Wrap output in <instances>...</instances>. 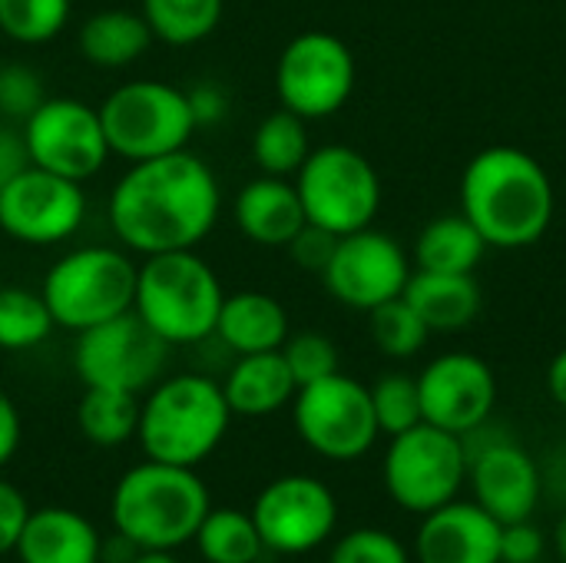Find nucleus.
<instances>
[{"label": "nucleus", "instance_id": "nucleus-1", "mask_svg": "<svg viewBox=\"0 0 566 563\" xmlns=\"http://www.w3.org/2000/svg\"><path fill=\"white\" fill-rule=\"evenodd\" d=\"M222 189L212 166L189 153L129 163L106 199V222L133 256L199 249L219 226Z\"/></svg>", "mask_w": 566, "mask_h": 563}, {"label": "nucleus", "instance_id": "nucleus-2", "mask_svg": "<svg viewBox=\"0 0 566 563\" xmlns=\"http://www.w3.org/2000/svg\"><path fill=\"white\" fill-rule=\"evenodd\" d=\"M554 183L541 159L517 146L481 149L461 176V212L488 249H527L554 222Z\"/></svg>", "mask_w": 566, "mask_h": 563}, {"label": "nucleus", "instance_id": "nucleus-3", "mask_svg": "<svg viewBox=\"0 0 566 563\" xmlns=\"http://www.w3.org/2000/svg\"><path fill=\"white\" fill-rule=\"evenodd\" d=\"M232 408L222 385L209 375L186 372L159 378L139 402L136 438L149 461L196 468L226 438Z\"/></svg>", "mask_w": 566, "mask_h": 563}, {"label": "nucleus", "instance_id": "nucleus-4", "mask_svg": "<svg viewBox=\"0 0 566 563\" xmlns=\"http://www.w3.org/2000/svg\"><path fill=\"white\" fill-rule=\"evenodd\" d=\"M209 508V488L196 468L146 458L119 478L109 514L139 551H176L196 538Z\"/></svg>", "mask_w": 566, "mask_h": 563}, {"label": "nucleus", "instance_id": "nucleus-5", "mask_svg": "<svg viewBox=\"0 0 566 563\" xmlns=\"http://www.w3.org/2000/svg\"><path fill=\"white\" fill-rule=\"evenodd\" d=\"M222 302L226 289L196 249L146 256L136 269L133 312L169 348L212 338Z\"/></svg>", "mask_w": 566, "mask_h": 563}, {"label": "nucleus", "instance_id": "nucleus-6", "mask_svg": "<svg viewBox=\"0 0 566 563\" xmlns=\"http://www.w3.org/2000/svg\"><path fill=\"white\" fill-rule=\"evenodd\" d=\"M136 262L123 246H80L63 252L43 275L40 295L56 329L73 335L133 309Z\"/></svg>", "mask_w": 566, "mask_h": 563}, {"label": "nucleus", "instance_id": "nucleus-7", "mask_svg": "<svg viewBox=\"0 0 566 563\" xmlns=\"http://www.w3.org/2000/svg\"><path fill=\"white\" fill-rule=\"evenodd\" d=\"M96 110L109 153L126 163L189 149V139L196 133L186 90L166 80L119 83Z\"/></svg>", "mask_w": 566, "mask_h": 563}, {"label": "nucleus", "instance_id": "nucleus-8", "mask_svg": "<svg viewBox=\"0 0 566 563\" xmlns=\"http://www.w3.org/2000/svg\"><path fill=\"white\" fill-rule=\"evenodd\" d=\"M305 222L335 236L368 229L381 209V179L365 153L332 143L308 153L295 173Z\"/></svg>", "mask_w": 566, "mask_h": 563}, {"label": "nucleus", "instance_id": "nucleus-9", "mask_svg": "<svg viewBox=\"0 0 566 563\" xmlns=\"http://www.w3.org/2000/svg\"><path fill=\"white\" fill-rule=\"evenodd\" d=\"M381 475L391 501L424 518L461 494L468 481V451L458 435L421 421L391 438Z\"/></svg>", "mask_w": 566, "mask_h": 563}, {"label": "nucleus", "instance_id": "nucleus-10", "mask_svg": "<svg viewBox=\"0 0 566 563\" xmlns=\"http://www.w3.org/2000/svg\"><path fill=\"white\" fill-rule=\"evenodd\" d=\"M292 421L305 448L328 461H358L381 435L368 385L342 372L302 385L292 398Z\"/></svg>", "mask_w": 566, "mask_h": 563}, {"label": "nucleus", "instance_id": "nucleus-11", "mask_svg": "<svg viewBox=\"0 0 566 563\" xmlns=\"http://www.w3.org/2000/svg\"><path fill=\"white\" fill-rule=\"evenodd\" d=\"M169 362V345L129 309L76 335L73 368L86 388H113L143 395Z\"/></svg>", "mask_w": 566, "mask_h": 563}, {"label": "nucleus", "instance_id": "nucleus-12", "mask_svg": "<svg viewBox=\"0 0 566 563\" xmlns=\"http://www.w3.org/2000/svg\"><path fill=\"white\" fill-rule=\"evenodd\" d=\"M358 66L348 43L328 30H305L285 43L275 63V93L282 110L302 119L338 113L355 93Z\"/></svg>", "mask_w": 566, "mask_h": 563}, {"label": "nucleus", "instance_id": "nucleus-13", "mask_svg": "<svg viewBox=\"0 0 566 563\" xmlns=\"http://www.w3.org/2000/svg\"><path fill=\"white\" fill-rule=\"evenodd\" d=\"M20 129L30 163L73 183L93 179L113 156L99 110L76 96H46Z\"/></svg>", "mask_w": 566, "mask_h": 563}, {"label": "nucleus", "instance_id": "nucleus-14", "mask_svg": "<svg viewBox=\"0 0 566 563\" xmlns=\"http://www.w3.org/2000/svg\"><path fill=\"white\" fill-rule=\"evenodd\" d=\"M86 222L83 183L63 179L40 166H27L0 189V232L20 246L46 249L66 242Z\"/></svg>", "mask_w": 566, "mask_h": 563}, {"label": "nucleus", "instance_id": "nucleus-15", "mask_svg": "<svg viewBox=\"0 0 566 563\" xmlns=\"http://www.w3.org/2000/svg\"><path fill=\"white\" fill-rule=\"evenodd\" d=\"M249 514L265 551L298 557L312 554L332 538L338 524V501L325 481L308 475H285L259 491Z\"/></svg>", "mask_w": 566, "mask_h": 563}, {"label": "nucleus", "instance_id": "nucleus-16", "mask_svg": "<svg viewBox=\"0 0 566 563\" xmlns=\"http://www.w3.org/2000/svg\"><path fill=\"white\" fill-rule=\"evenodd\" d=\"M411 262L401 242L378 229H358L338 236L332 262L322 272L328 295L355 312H371L405 292Z\"/></svg>", "mask_w": 566, "mask_h": 563}, {"label": "nucleus", "instance_id": "nucleus-17", "mask_svg": "<svg viewBox=\"0 0 566 563\" xmlns=\"http://www.w3.org/2000/svg\"><path fill=\"white\" fill-rule=\"evenodd\" d=\"M418 395L428 425L464 438L491 421L497 405V378L484 358L471 352H448L418 375Z\"/></svg>", "mask_w": 566, "mask_h": 563}, {"label": "nucleus", "instance_id": "nucleus-18", "mask_svg": "<svg viewBox=\"0 0 566 563\" xmlns=\"http://www.w3.org/2000/svg\"><path fill=\"white\" fill-rule=\"evenodd\" d=\"M468 481L474 501L501 524L531 521L541 504V468L511 438H494L481 448L464 445Z\"/></svg>", "mask_w": 566, "mask_h": 563}, {"label": "nucleus", "instance_id": "nucleus-19", "mask_svg": "<svg viewBox=\"0 0 566 563\" xmlns=\"http://www.w3.org/2000/svg\"><path fill=\"white\" fill-rule=\"evenodd\" d=\"M501 521L478 501H448L424 514L415 557L418 563H501Z\"/></svg>", "mask_w": 566, "mask_h": 563}, {"label": "nucleus", "instance_id": "nucleus-20", "mask_svg": "<svg viewBox=\"0 0 566 563\" xmlns=\"http://www.w3.org/2000/svg\"><path fill=\"white\" fill-rule=\"evenodd\" d=\"M232 219L249 242L265 249H285L305 226V209L295 183H289L285 176L259 173L239 189L232 202Z\"/></svg>", "mask_w": 566, "mask_h": 563}, {"label": "nucleus", "instance_id": "nucleus-21", "mask_svg": "<svg viewBox=\"0 0 566 563\" xmlns=\"http://www.w3.org/2000/svg\"><path fill=\"white\" fill-rule=\"evenodd\" d=\"M103 538L90 518L70 508L30 511L13 554L20 563H99Z\"/></svg>", "mask_w": 566, "mask_h": 563}, {"label": "nucleus", "instance_id": "nucleus-22", "mask_svg": "<svg viewBox=\"0 0 566 563\" xmlns=\"http://www.w3.org/2000/svg\"><path fill=\"white\" fill-rule=\"evenodd\" d=\"M212 338H219L232 355L279 352L289 338V312L265 292H232L219 309Z\"/></svg>", "mask_w": 566, "mask_h": 563}, {"label": "nucleus", "instance_id": "nucleus-23", "mask_svg": "<svg viewBox=\"0 0 566 563\" xmlns=\"http://www.w3.org/2000/svg\"><path fill=\"white\" fill-rule=\"evenodd\" d=\"M298 385L282 358V352H259V355H235L222 382V395L232 415L242 418H265L292 405Z\"/></svg>", "mask_w": 566, "mask_h": 563}, {"label": "nucleus", "instance_id": "nucleus-24", "mask_svg": "<svg viewBox=\"0 0 566 563\" xmlns=\"http://www.w3.org/2000/svg\"><path fill=\"white\" fill-rule=\"evenodd\" d=\"M411 309L434 332H464L481 315V285L474 272H424L415 269L405 292Z\"/></svg>", "mask_w": 566, "mask_h": 563}, {"label": "nucleus", "instance_id": "nucleus-25", "mask_svg": "<svg viewBox=\"0 0 566 563\" xmlns=\"http://www.w3.org/2000/svg\"><path fill=\"white\" fill-rule=\"evenodd\" d=\"M153 30L139 10H96L83 20L76 33L80 56L96 66V70H123L133 66L149 46H153Z\"/></svg>", "mask_w": 566, "mask_h": 563}, {"label": "nucleus", "instance_id": "nucleus-26", "mask_svg": "<svg viewBox=\"0 0 566 563\" xmlns=\"http://www.w3.org/2000/svg\"><path fill=\"white\" fill-rule=\"evenodd\" d=\"M484 252L488 242L464 212L438 216L415 242V265L424 272H474Z\"/></svg>", "mask_w": 566, "mask_h": 563}, {"label": "nucleus", "instance_id": "nucleus-27", "mask_svg": "<svg viewBox=\"0 0 566 563\" xmlns=\"http://www.w3.org/2000/svg\"><path fill=\"white\" fill-rule=\"evenodd\" d=\"M308 119L295 116L292 110L269 113L252 133V163L265 176H295L312 153L308 143Z\"/></svg>", "mask_w": 566, "mask_h": 563}, {"label": "nucleus", "instance_id": "nucleus-28", "mask_svg": "<svg viewBox=\"0 0 566 563\" xmlns=\"http://www.w3.org/2000/svg\"><path fill=\"white\" fill-rule=\"evenodd\" d=\"M226 0H139L156 40L169 46H196L209 40L222 20Z\"/></svg>", "mask_w": 566, "mask_h": 563}, {"label": "nucleus", "instance_id": "nucleus-29", "mask_svg": "<svg viewBox=\"0 0 566 563\" xmlns=\"http://www.w3.org/2000/svg\"><path fill=\"white\" fill-rule=\"evenodd\" d=\"M76 425L83 438L96 448H119L136 438L139 428V395L113 388H86L76 408Z\"/></svg>", "mask_w": 566, "mask_h": 563}, {"label": "nucleus", "instance_id": "nucleus-30", "mask_svg": "<svg viewBox=\"0 0 566 563\" xmlns=\"http://www.w3.org/2000/svg\"><path fill=\"white\" fill-rule=\"evenodd\" d=\"M192 541L206 563H255L265 551L252 514L235 508H209Z\"/></svg>", "mask_w": 566, "mask_h": 563}, {"label": "nucleus", "instance_id": "nucleus-31", "mask_svg": "<svg viewBox=\"0 0 566 563\" xmlns=\"http://www.w3.org/2000/svg\"><path fill=\"white\" fill-rule=\"evenodd\" d=\"M53 329V315L40 292L27 285H0V352L36 348Z\"/></svg>", "mask_w": 566, "mask_h": 563}, {"label": "nucleus", "instance_id": "nucleus-32", "mask_svg": "<svg viewBox=\"0 0 566 563\" xmlns=\"http://www.w3.org/2000/svg\"><path fill=\"white\" fill-rule=\"evenodd\" d=\"M73 13V0H0V33L20 46L56 40Z\"/></svg>", "mask_w": 566, "mask_h": 563}, {"label": "nucleus", "instance_id": "nucleus-33", "mask_svg": "<svg viewBox=\"0 0 566 563\" xmlns=\"http://www.w3.org/2000/svg\"><path fill=\"white\" fill-rule=\"evenodd\" d=\"M368 332H371L375 348L388 358H415L431 338V329L424 325V319L411 309L405 295L371 309Z\"/></svg>", "mask_w": 566, "mask_h": 563}, {"label": "nucleus", "instance_id": "nucleus-34", "mask_svg": "<svg viewBox=\"0 0 566 563\" xmlns=\"http://www.w3.org/2000/svg\"><path fill=\"white\" fill-rule=\"evenodd\" d=\"M368 392H371V408H375V421H378L381 435L395 438L424 421L418 378H411L405 372H388Z\"/></svg>", "mask_w": 566, "mask_h": 563}, {"label": "nucleus", "instance_id": "nucleus-35", "mask_svg": "<svg viewBox=\"0 0 566 563\" xmlns=\"http://www.w3.org/2000/svg\"><path fill=\"white\" fill-rule=\"evenodd\" d=\"M295 385H312V382H322L328 375L338 372V348L328 335L322 332H298V335H289L285 345L279 348Z\"/></svg>", "mask_w": 566, "mask_h": 563}, {"label": "nucleus", "instance_id": "nucleus-36", "mask_svg": "<svg viewBox=\"0 0 566 563\" xmlns=\"http://www.w3.org/2000/svg\"><path fill=\"white\" fill-rule=\"evenodd\" d=\"M46 100L43 76L27 63H0V116L7 123H27L33 110Z\"/></svg>", "mask_w": 566, "mask_h": 563}, {"label": "nucleus", "instance_id": "nucleus-37", "mask_svg": "<svg viewBox=\"0 0 566 563\" xmlns=\"http://www.w3.org/2000/svg\"><path fill=\"white\" fill-rule=\"evenodd\" d=\"M328 563H411V557L395 534L378 528H358L332 548Z\"/></svg>", "mask_w": 566, "mask_h": 563}, {"label": "nucleus", "instance_id": "nucleus-38", "mask_svg": "<svg viewBox=\"0 0 566 563\" xmlns=\"http://www.w3.org/2000/svg\"><path fill=\"white\" fill-rule=\"evenodd\" d=\"M335 246H338V236H335V232H328V229H322V226L305 222L285 249H289L292 262H295L302 272H315V275H322V272H325V265L332 262Z\"/></svg>", "mask_w": 566, "mask_h": 563}, {"label": "nucleus", "instance_id": "nucleus-39", "mask_svg": "<svg viewBox=\"0 0 566 563\" xmlns=\"http://www.w3.org/2000/svg\"><path fill=\"white\" fill-rule=\"evenodd\" d=\"M544 557V534L531 521L501 528V563H537Z\"/></svg>", "mask_w": 566, "mask_h": 563}, {"label": "nucleus", "instance_id": "nucleus-40", "mask_svg": "<svg viewBox=\"0 0 566 563\" xmlns=\"http://www.w3.org/2000/svg\"><path fill=\"white\" fill-rule=\"evenodd\" d=\"M30 518V504L27 498L0 478V557L3 554H13L17 541H20V531Z\"/></svg>", "mask_w": 566, "mask_h": 563}, {"label": "nucleus", "instance_id": "nucleus-41", "mask_svg": "<svg viewBox=\"0 0 566 563\" xmlns=\"http://www.w3.org/2000/svg\"><path fill=\"white\" fill-rule=\"evenodd\" d=\"M186 96H189L196 129L199 126H219L229 116V96L219 83H196L186 90Z\"/></svg>", "mask_w": 566, "mask_h": 563}, {"label": "nucleus", "instance_id": "nucleus-42", "mask_svg": "<svg viewBox=\"0 0 566 563\" xmlns=\"http://www.w3.org/2000/svg\"><path fill=\"white\" fill-rule=\"evenodd\" d=\"M30 166V153H27V139L23 129L17 123H0V189L7 183H13L23 169Z\"/></svg>", "mask_w": 566, "mask_h": 563}, {"label": "nucleus", "instance_id": "nucleus-43", "mask_svg": "<svg viewBox=\"0 0 566 563\" xmlns=\"http://www.w3.org/2000/svg\"><path fill=\"white\" fill-rule=\"evenodd\" d=\"M20 438H23L20 411H17V405H13V398H10L7 392H0V468L10 465V458L17 455Z\"/></svg>", "mask_w": 566, "mask_h": 563}, {"label": "nucleus", "instance_id": "nucleus-44", "mask_svg": "<svg viewBox=\"0 0 566 563\" xmlns=\"http://www.w3.org/2000/svg\"><path fill=\"white\" fill-rule=\"evenodd\" d=\"M139 557V548L126 538V534H113L109 541H103V551H99V563H133Z\"/></svg>", "mask_w": 566, "mask_h": 563}, {"label": "nucleus", "instance_id": "nucleus-45", "mask_svg": "<svg viewBox=\"0 0 566 563\" xmlns=\"http://www.w3.org/2000/svg\"><path fill=\"white\" fill-rule=\"evenodd\" d=\"M547 388H551L554 402L566 411V348H560V352L554 355V362H551V368H547Z\"/></svg>", "mask_w": 566, "mask_h": 563}, {"label": "nucleus", "instance_id": "nucleus-46", "mask_svg": "<svg viewBox=\"0 0 566 563\" xmlns=\"http://www.w3.org/2000/svg\"><path fill=\"white\" fill-rule=\"evenodd\" d=\"M133 563H179L172 551H139V557Z\"/></svg>", "mask_w": 566, "mask_h": 563}, {"label": "nucleus", "instance_id": "nucleus-47", "mask_svg": "<svg viewBox=\"0 0 566 563\" xmlns=\"http://www.w3.org/2000/svg\"><path fill=\"white\" fill-rule=\"evenodd\" d=\"M554 551H557L560 563H566V514L557 521V528H554Z\"/></svg>", "mask_w": 566, "mask_h": 563}]
</instances>
